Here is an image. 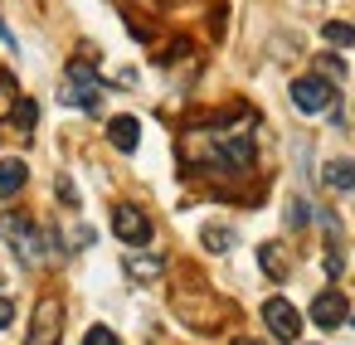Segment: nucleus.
<instances>
[{"label": "nucleus", "mask_w": 355, "mask_h": 345, "mask_svg": "<svg viewBox=\"0 0 355 345\" xmlns=\"http://www.w3.org/2000/svg\"><path fill=\"white\" fill-rule=\"evenodd\" d=\"M200 243H205L209 253H229V248H234V233H229L224 224H209V229L200 233Z\"/></svg>", "instance_id": "obj_15"}, {"label": "nucleus", "mask_w": 355, "mask_h": 345, "mask_svg": "<svg viewBox=\"0 0 355 345\" xmlns=\"http://www.w3.org/2000/svg\"><path fill=\"white\" fill-rule=\"evenodd\" d=\"M258 263H263V272H268L272 282H282V277L292 272V258H287L282 243H263V248H258Z\"/></svg>", "instance_id": "obj_13"}, {"label": "nucleus", "mask_w": 355, "mask_h": 345, "mask_svg": "<svg viewBox=\"0 0 355 345\" xmlns=\"http://www.w3.org/2000/svg\"><path fill=\"white\" fill-rule=\"evenodd\" d=\"M345 306H350V301H345V297L331 287V292H321V297L311 301V321H316L321 330H336V326L345 321Z\"/></svg>", "instance_id": "obj_8"}, {"label": "nucleus", "mask_w": 355, "mask_h": 345, "mask_svg": "<svg viewBox=\"0 0 355 345\" xmlns=\"http://www.w3.org/2000/svg\"><path fill=\"white\" fill-rule=\"evenodd\" d=\"M345 272V258H340V248H326V277H340Z\"/></svg>", "instance_id": "obj_23"}, {"label": "nucleus", "mask_w": 355, "mask_h": 345, "mask_svg": "<svg viewBox=\"0 0 355 345\" xmlns=\"http://www.w3.org/2000/svg\"><path fill=\"white\" fill-rule=\"evenodd\" d=\"M15 103H20V88H15V78H10V73H0V122H10Z\"/></svg>", "instance_id": "obj_16"}, {"label": "nucleus", "mask_w": 355, "mask_h": 345, "mask_svg": "<svg viewBox=\"0 0 355 345\" xmlns=\"http://www.w3.org/2000/svg\"><path fill=\"white\" fill-rule=\"evenodd\" d=\"M0 233H6L10 253L20 258V267H40L44 253L54 248V233H44L30 214H6V219H0Z\"/></svg>", "instance_id": "obj_2"}, {"label": "nucleus", "mask_w": 355, "mask_h": 345, "mask_svg": "<svg viewBox=\"0 0 355 345\" xmlns=\"http://www.w3.org/2000/svg\"><path fill=\"white\" fill-rule=\"evenodd\" d=\"M15 321V306H10V297H0V330H6Z\"/></svg>", "instance_id": "obj_24"}, {"label": "nucleus", "mask_w": 355, "mask_h": 345, "mask_svg": "<svg viewBox=\"0 0 355 345\" xmlns=\"http://www.w3.org/2000/svg\"><path fill=\"white\" fill-rule=\"evenodd\" d=\"M263 326H268L282 345H297V335H302V311H297L287 297H268V301H263Z\"/></svg>", "instance_id": "obj_5"}, {"label": "nucleus", "mask_w": 355, "mask_h": 345, "mask_svg": "<svg viewBox=\"0 0 355 345\" xmlns=\"http://www.w3.org/2000/svg\"><path fill=\"white\" fill-rule=\"evenodd\" d=\"M10 117H15V127H20V132H35V117H40V107H35V103H30V98H20V103H15V112H10Z\"/></svg>", "instance_id": "obj_17"}, {"label": "nucleus", "mask_w": 355, "mask_h": 345, "mask_svg": "<svg viewBox=\"0 0 355 345\" xmlns=\"http://www.w3.org/2000/svg\"><path fill=\"white\" fill-rule=\"evenodd\" d=\"M59 330H64V306L54 297H44L35 306V326H30V340L25 345H59Z\"/></svg>", "instance_id": "obj_7"}, {"label": "nucleus", "mask_w": 355, "mask_h": 345, "mask_svg": "<svg viewBox=\"0 0 355 345\" xmlns=\"http://www.w3.org/2000/svg\"><path fill=\"white\" fill-rule=\"evenodd\" d=\"M321 39L336 44V49H350V44H355V30H350L345 20H326V25H321Z\"/></svg>", "instance_id": "obj_14"}, {"label": "nucleus", "mask_w": 355, "mask_h": 345, "mask_svg": "<svg viewBox=\"0 0 355 345\" xmlns=\"http://www.w3.org/2000/svg\"><path fill=\"white\" fill-rule=\"evenodd\" d=\"M292 103H297V112H306V117H331L336 127L345 122L340 98H336V83H331V78H321V73L297 78V83H292Z\"/></svg>", "instance_id": "obj_3"}, {"label": "nucleus", "mask_w": 355, "mask_h": 345, "mask_svg": "<svg viewBox=\"0 0 355 345\" xmlns=\"http://www.w3.org/2000/svg\"><path fill=\"white\" fill-rule=\"evenodd\" d=\"M107 141H112L117 151H137V146H141V122L127 117V112L112 117V122H107Z\"/></svg>", "instance_id": "obj_10"}, {"label": "nucleus", "mask_w": 355, "mask_h": 345, "mask_svg": "<svg viewBox=\"0 0 355 345\" xmlns=\"http://www.w3.org/2000/svg\"><path fill=\"white\" fill-rule=\"evenodd\" d=\"M112 233H117L127 248H146V243H151V214L137 209V204H117V209H112Z\"/></svg>", "instance_id": "obj_6"}, {"label": "nucleus", "mask_w": 355, "mask_h": 345, "mask_svg": "<svg viewBox=\"0 0 355 345\" xmlns=\"http://www.w3.org/2000/svg\"><path fill=\"white\" fill-rule=\"evenodd\" d=\"M0 44H6V49H20V39H15V35L6 30V20H0Z\"/></svg>", "instance_id": "obj_25"}, {"label": "nucleus", "mask_w": 355, "mask_h": 345, "mask_svg": "<svg viewBox=\"0 0 355 345\" xmlns=\"http://www.w3.org/2000/svg\"><path fill=\"white\" fill-rule=\"evenodd\" d=\"M83 345H122V340H117V330H107V326H93V330L83 335Z\"/></svg>", "instance_id": "obj_21"}, {"label": "nucleus", "mask_w": 355, "mask_h": 345, "mask_svg": "<svg viewBox=\"0 0 355 345\" xmlns=\"http://www.w3.org/2000/svg\"><path fill=\"white\" fill-rule=\"evenodd\" d=\"M306 219H311L306 200H292V204H287V224H292V229H306Z\"/></svg>", "instance_id": "obj_20"}, {"label": "nucleus", "mask_w": 355, "mask_h": 345, "mask_svg": "<svg viewBox=\"0 0 355 345\" xmlns=\"http://www.w3.org/2000/svg\"><path fill=\"white\" fill-rule=\"evenodd\" d=\"M59 200H64L69 209H78V190H73V180H69V175H59Z\"/></svg>", "instance_id": "obj_22"}, {"label": "nucleus", "mask_w": 355, "mask_h": 345, "mask_svg": "<svg viewBox=\"0 0 355 345\" xmlns=\"http://www.w3.org/2000/svg\"><path fill=\"white\" fill-rule=\"evenodd\" d=\"M316 73H321V78H331V83H340V78H345V64H340V59H331V54H321V59H316Z\"/></svg>", "instance_id": "obj_19"}, {"label": "nucleus", "mask_w": 355, "mask_h": 345, "mask_svg": "<svg viewBox=\"0 0 355 345\" xmlns=\"http://www.w3.org/2000/svg\"><path fill=\"white\" fill-rule=\"evenodd\" d=\"M321 185H326L331 195H350V190H355V161H345V156H340V161H326V166H321Z\"/></svg>", "instance_id": "obj_9"}, {"label": "nucleus", "mask_w": 355, "mask_h": 345, "mask_svg": "<svg viewBox=\"0 0 355 345\" xmlns=\"http://www.w3.org/2000/svg\"><path fill=\"white\" fill-rule=\"evenodd\" d=\"M122 267H127V277H132V282H156V277H161V267H166V258H156V253H132Z\"/></svg>", "instance_id": "obj_12"}, {"label": "nucleus", "mask_w": 355, "mask_h": 345, "mask_svg": "<svg viewBox=\"0 0 355 345\" xmlns=\"http://www.w3.org/2000/svg\"><path fill=\"white\" fill-rule=\"evenodd\" d=\"M234 345H258V340H234Z\"/></svg>", "instance_id": "obj_26"}, {"label": "nucleus", "mask_w": 355, "mask_h": 345, "mask_svg": "<svg viewBox=\"0 0 355 345\" xmlns=\"http://www.w3.org/2000/svg\"><path fill=\"white\" fill-rule=\"evenodd\" d=\"M88 243H93V229H88V224H73L69 238H59V248H69V253H78V248H88Z\"/></svg>", "instance_id": "obj_18"}, {"label": "nucleus", "mask_w": 355, "mask_h": 345, "mask_svg": "<svg viewBox=\"0 0 355 345\" xmlns=\"http://www.w3.org/2000/svg\"><path fill=\"white\" fill-rule=\"evenodd\" d=\"M25 180H30V166H25L20 156H10V161H0V200H10V195H20V190H25Z\"/></svg>", "instance_id": "obj_11"}, {"label": "nucleus", "mask_w": 355, "mask_h": 345, "mask_svg": "<svg viewBox=\"0 0 355 345\" xmlns=\"http://www.w3.org/2000/svg\"><path fill=\"white\" fill-rule=\"evenodd\" d=\"M59 103L64 107H83L88 117L103 112V78L88 64H69V78L59 83Z\"/></svg>", "instance_id": "obj_4"}, {"label": "nucleus", "mask_w": 355, "mask_h": 345, "mask_svg": "<svg viewBox=\"0 0 355 345\" xmlns=\"http://www.w3.org/2000/svg\"><path fill=\"white\" fill-rule=\"evenodd\" d=\"M253 127L258 117L248 107L214 122H195L180 136V156L190 170H205V175H243L253 166Z\"/></svg>", "instance_id": "obj_1"}]
</instances>
